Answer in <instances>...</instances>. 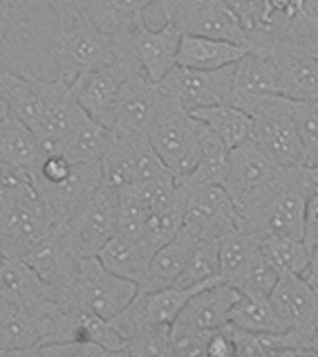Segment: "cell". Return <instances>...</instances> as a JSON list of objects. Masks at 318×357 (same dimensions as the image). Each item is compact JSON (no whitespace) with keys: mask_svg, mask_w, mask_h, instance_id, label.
I'll use <instances>...</instances> for the list:
<instances>
[{"mask_svg":"<svg viewBox=\"0 0 318 357\" xmlns=\"http://www.w3.org/2000/svg\"><path fill=\"white\" fill-rule=\"evenodd\" d=\"M161 165L175 182L189 178L200 162V121L177 104L164 115L146 135Z\"/></svg>","mask_w":318,"mask_h":357,"instance_id":"30bf717a","label":"cell"},{"mask_svg":"<svg viewBox=\"0 0 318 357\" xmlns=\"http://www.w3.org/2000/svg\"><path fill=\"white\" fill-rule=\"evenodd\" d=\"M121 357H126V355H121Z\"/></svg>","mask_w":318,"mask_h":357,"instance_id":"816d5d0a","label":"cell"},{"mask_svg":"<svg viewBox=\"0 0 318 357\" xmlns=\"http://www.w3.org/2000/svg\"><path fill=\"white\" fill-rule=\"evenodd\" d=\"M200 162L198 167L193 169L189 178L180 180L177 185L186 187V189H202V187H222L224 180H227L229 173V158H231V149L224 144V142L215 135L213 130L200 121Z\"/></svg>","mask_w":318,"mask_h":357,"instance_id":"d4e9b609","label":"cell"},{"mask_svg":"<svg viewBox=\"0 0 318 357\" xmlns=\"http://www.w3.org/2000/svg\"><path fill=\"white\" fill-rule=\"evenodd\" d=\"M207 357H238V346H235L231 326H224V328H218L209 335Z\"/></svg>","mask_w":318,"mask_h":357,"instance_id":"7bdbcfd3","label":"cell"},{"mask_svg":"<svg viewBox=\"0 0 318 357\" xmlns=\"http://www.w3.org/2000/svg\"><path fill=\"white\" fill-rule=\"evenodd\" d=\"M45 5L54 16L56 29H65L79 20H90L97 25L101 0H45Z\"/></svg>","mask_w":318,"mask_h":357,"instance_id":"f35d334b","label":"cell"},{"mask_svg":"<svg viewBox=\"0 0 318 357\" xmlns=\"http://www.w3.org/2000/svg\"><path fill=\"white\" fill-rule=\"evenodd\" d=\"M40 160L38 137L29 130L23 121L9 115V119L0 126V165L32 173Z\"/></svg>","mask_w":318,"mask_h":357,"instance_id":"4316f807","label":"cell"},{"mask_svg":"<svg viewBox=\"0 0 318 357\" xmlns=\"http://www.w3.org/2000/svg\"><path fill=\"white\" fill-rule=\"evenodd\" d=\"M305 243L307 245L318 243V189L316 187L305 207Z\"/></svg>","mask_w":318,"mask_h":357,"instance_id":"ee69618b","label":"cell"},{"mask_svg":"<svg viewBox=\"0 0 318 357\" xmlns=\"http://www.w3.org/2000/svg\"><path fill=\"white\" fill-rule=\"evenodd\" d=\"M251 142L280 169L305 167V153L289 106L283 97L260 101L251 113Z\"/></svg>","mask_w":318,"mask_h":357,"instance_id":"ba28073f","label":"cell"},{"mask_svg":"<svg viewBox=\"0 0 318 357\" xmlns=\"http://www.w3.org/2000/svg\"><path fill=\"white\" fill-rule=\"evenodd\" d=\"M312 193L314 182L307 167L285 169L262 205L251 216L242 218L240 229L251 234L258 243L267 236L305 238V207Z\"/></svg>","mask_w":318,"mask_h":357,"instance_id":"6da1fadb","label":"cell"},{"mask_svg":"<svg viewBox=\"0 0 318 357\" xmlns=\"http://www.w3.org/2000/svg\"><path fill=\"white\" fill-rule=\"evenodd\" d=\"M180 40L182 32L173 23L150 27L146 18L132 20L112 34L115 61L124 63L130 73L150 79L152 84H159L177 66Z\"/></svg>","mask_w":318,"mask_h":357,"instance_id":"7a4b0ae2","label":"cell"},{"mask_svg":"<svg viewBox=\"0 0 318 357\" xmlns=\"http://www.w3.org/2000/svg\"><path fill=\"white\" fill-rule=\"evenodd\" d=\"M72 342L74 344H92L108 353H124L126 342L115 331L108 319H101L97 314L86 310H74V326H72Z\"/></svg>","mask_w":318,"mask_h":357,"instance_id":"836d02e7","label":"cell"},{"mask_svg":"<svg viewBox=\"0 0 318 357\" xmlns=\"http://www.w3.org/2000/svg\"><path fill=\"white\" fill-rule=\"evenodd\" d=\"M278 73V97L289 101H318V54L285 50L273 56Z\"/></svg>","mask_w":318,"mask_h":357,"instance_id":"44dd1931","label":"cell"},{"mask_svg":"<svg viewBox=\"0 0 318 357\" xmlns=\"http://www.w3.org/2000/svg\"><path fill=\"white\" fill-rule=\"evenodd\" d=\"M247 52V45L231 43V40L182 34L177 50V66L193 70H220L227 66H235Z\"/></svg>","mask_w":318,"mask_h":357,"instance_id":"cb8c5ba5","label":"cell"},{"mask_svg":"<svg viewBox=\"0 0 318 357\" xmlns=\"http://www.w3.org/2000/svg\"><path fill=\"white\" fill-rule=\"evenodd\" d=\"M164 23H173L182 34L204 36V38H220L231 43L247 45V29L242 27L231 9L224 3L213 0H155Z\"/></svg>","mask_w":318,"mask_h":357,"instance_id":"52a82bcc","label":"cell"},{"mask_svg":"<svg viewBox=\"0 0 318 357\" xmlns=\"http://www.w3.org/2000/svg\"><path fill=\"white\" fill-rule=\"evenodd\" d=\"M110 132H112L110 144L104 160H101L104 180L110 187L121 191L132 185H143V182H152L170 176L146 135L115 132V130Z\"/></svg>","mask_w":318,"mask_h":357,"instance_id":"9c48e42d","label":"cell"},{"mask_svg":"<svg viewBox=\"0 0 318 357\" xmlns=\"http://www.w3.org/2000/svg\"><path fill=\"white\" fill-rule=\"evenodd\" d=\"M112 132L104 124H99L86 113L77 119L67 137L61 142V153L72 165H88V162H101L108 151Z\"/></svg>","mask_w":318,"mask_h":357,"instance_id":"484cf974","label":"cell"},{"mask_svg":"<svg viewBox=\"0 0 318 357\" xmlns=\"http://www.w3.org/2000/svg\"><path fill=\"white\" fill-rule=\"evenodd\" d=\"M195 241L198 238L182 227V231L170 243L161 245L159 250H155L146 277H143V281L139 285V292H155V290L177 285L184 268H186V261L191 257Z\"/></svg>","mask_w":318,"mask_h":357,"instance_id":"7402d4cb","label":"cell"},{"mask_svg":"<svg viewBox=\"0 0 318 357\" xmlns=\"http://www.w3.org/2000/svg\"><path fill=\"white\" fill-rule=\"evenodd\" d=\"M260 243L244 229H233L220 238V279L222 283L240 290L247 270L258 254Z\"/></svg>","mask_w":318,"mask_h":357,"instance_id":"83f0119b","label":"cell"},{"mask_svg":"<svg viewBox=\"0 0 318 357\" xmlns=\"http://www.w3.org/2000/svg\"><path fill=\"white\" fill-rule=\"evenodd\" d=\"M276 95H278V73L273 61L249 50L233 68V84L227 104L249 115L260 101Z\"/></svg>","mask_w":318,"mask_h":357,"instance_id":"ac0fdd59","label":"cell"},{"mask_svg":"<svg viewBox=\"0 0 318 357\" xmlns=\"http://www.w3.org/2000/svg\"><path fill=\"white\" fill-rule=\"evenodd\" d=\"M150 216L148 205L132 189H121L117 200V234L126 238H141L146 220Z\"/></svg>","mask_w":318,"mask_h":357,"instance_id":"8d00e7d4","label":"cell"},{"mask_svg":"<svg viewBox=\"0 0 318 357\" xmlns=\"http://www.w3.org/2000/svg\"><path fill=\"white\" fill-rule=\"evenodd\" d=\"M23 261L36 272V277L43 281L47 288H52L61 299L74 305L72 301V288H74V279L79 272V261L72 254L58 234H49L45 241H40L29 250Z\"/></svg>","mask_w":318,"mask_h":357,"instance_id":"e0dca14e","label":"cell"},{"mask_svg":"<svg viewBox=\"0 0 318 357\" xmlns=\"http://www.w3.org/2000/svg\"><path fill=\"white\" fill-rule=\"evenodd\" d=\"M240 222V211L235 209L224 187L186 189L184 229L191 231L195 238H222L224 234L238 229Z\"/></svg>","mask_w":318,"mask_h":357,"instance_id":"5bb4252c","label":"cell"},{"mask_svg":"<svg viewBox=\"0 0 318 357\" xmlns=\"http://www.w3.org/2000/svg\"><path fill=\"white\" fill-rule=\"evenodd\" d=\"M126 357H175L170 326H141L126 340Z\"/></svg>","mask_w":318,"mask_h":357,"instance_id":"d590c367","label":"cell"},{"mask_svg":"<svg viewBox=\"0 0 318 357\" xmlns=\"http://www.w3.org/2000/svg\"><path fill=\"white\" fill-rule=\"evenodd\" d=\"M101 182H104L101 162H88V165H74L70 176L56 185H34V189L52 216L54 229L58 231L92 198Z\"/></svg>","mask_w":318,"mask_h":357,"instance_id":"9a60e30c","label":"cell"},{"mask_svg":"<svg viewBox=\"0 0 318 357\" xmlns=\"http://www.w3.org/2000/svg\"><path fill=\"white\" fill-rule=\"evenodd\" d=\"M175 106L168 97L161 95L157 84L143 75H130L112 106L108 128L115 132H137L148 135L152 126Z\"/></svg>","mask_w":318,"mask_h":357,"instance_id":"7c38bea8","label":"cell"},{"mask_svg":"<svg viewBox=\"0 0 318 357\" xmlns=\"http://www.w3.org/2000/svg\"><path fill=\"white\" fill-rule=\"evenodd\" d=\"M222 281L220 279V238H198L191 250L177 288H195V285Z\"/></svg>","mask_w":318,"mask_h":357,"instance_id":"d6a6232c","label":"cell"},{"mask_svg":"<svg viewBox=\"0 0 318 357\" xmlns=\"http://www.w3.org/2000/svg\"><path fill=\"white\" fill-rule=\"evenodd\" d=\"M260 254L280 274H299V277H303L312 257V245H307L305 238L267 236L260 241Z\"/></svg>","mask_w":318,"mask_h":357,"instance_id":"1f68e13d","label":"cell"},{"mask_svg":"<svg viewBox=\"0 0 318 357\" xmlns=\"http://www.w3.org/2000/svg\"><path fill=\"white\" fill-rule=\"evenodd\" d=\"M191 115L198 121H202L209 130H213L231 151L251 139V117L235 106L218 104V106L193 110Z\"/></svg>","mask_w":318,"mask_h":357,"instance_id":"f1b7e54d","label":"cell"},{"mask_svg":"<svg viewBox=\"0 0 318 357\" xmlns=\"http://www.w3.org/2000/svg\"><path fill=\"white\" fill-rule=\"evenodd\" d=\"M152 254H155V250L143 238H126L115 234V236L104 245V250L97 254V259L108 272L135 283L139 288L148 272Z\"/></svg>","mask_w":318,"mask_h":357,"instance_id":"603a6c76","label":"cell"},{"mask_svg":"<svg viewBox=\"0 0 318 357\" xmlns=\"http://www.w3.org/2000/svg\"><path fill=\"white\" fill-rule=\"evenodd\" d=\"M0 301L25 310L47 312L54 308H74L36 277L23 259L7 257L0 252Z\"/></svg>","mask_w":318,"mask_h":357,"instance_id":"2e32d148","label":"cell"},{"mask_svg":"<svg viewBox=\"0 0 318 357\" xmlns=\"http://www.w3.org/2000/svg\"><path fill=\"white\" fill-rule=\"evenodd\" d=\"M130 75H135V73H130L124 63L115 61V63H110L106 68L79 77L70 88H72V95H74L81 110H84L88 117H92L95 121H99V124H104L108 128L115 99L119 95L121 86H124V81Z\"/></svg>","mask_w":318,"mask_h":357,"instance_id":"d6986e66","label":"cell"},{"mask_svg":"<svg viewBox=\"0 0 318 357\" xmlns=\"http://www.w3.org/2000/svg\"><path fill=\"white\" fill-rule=\"evenodd\" d=\"M312 290L316 292V297H318V283H314V285H312Z\"/></svg>","mask_w":318,"mask_h":357,"instance_id":"f907efd6","label":"cell"},{"mask_svg":"<svg viewBox=\"0 0 318 357\" xmlns=\"http://www.w3.org/2000/svg\"><path fill=\"white\" fill-rule=\"evenodd\" d=\"M54 59L56 77L72 86L79 77L115 63V45L101 27L79 20L54 32Z\"/></svg>","mask_w":318,"mask_h":357,"instance_id":"3957f363","label":"cell"},{"mask_svg":"<svg viewBox=\"0 0 318 357\" xmlns=\"http://www.w3.org/2000/svg\"><path fill=\"white\" fill-rule=\"evenodd\" d=\"M0 357H32V349L27 351H3Z\"/></svg>","mask_w":318,"mask_h":357,"instance_id":"7dc6e473","label":"cell"},{"mask_svg":"<svg viewBox=\"0 0 318 357\" xmlns=\"http://www.w3.org/2000/svg\"><path fill=\"white\" fill-rule=\"evenodd\" d=\"M294 357H318V353L310 351V349H303V351H294Z\"/></svg>","mask_w":318,"mask_h":357,"instance_id":"c3c4849f","label":"cell"},{"mask_svg":"<svg viewBox=\"0 0 318 357\" xmlns=\"http://www.w3.org/2000/svg\"><path fill=\"white\" fill-rule=\"evenodd\" d=\"M303 279L310 285L318 283V243L312 245V257H310V263H307V270L303 272Z\"/></svg>","mask_w":318,"mask_h":357,"instance_id":"f6af8a7d","label":"cell"},{"mask_svg":"<svg viewBox=\"0 0 318 357\" xmlns=\"http://www.w3.org/2000/svg\"><path fill=\"white\" fill-rule=\"evenodd\" d=\"M152 5H155V0H101L97 27L112 36L119 27L143 18L146 9H150Z\"/></svg>","mask_w":318,"mask_h":357,"instance_id":"74e56055","label":"cell"},{"mask_svg":"<svg viewBox=\"0 0 318 357\" xmlns=\"http://www.w3.org/2000/svg\"><path fill=\"white\" fill-rule=\"evenodd\" d=\"M307 171H310V178L314 182V187L318 189V165L316 167H307Z\"/></svg>","mask_w":318,"mask_h":357,"instance_id":"681fc988","label":"cell"},{"mask_svg":"<svg viewBox=\"0 0 318 357\" xmlns=\"http://www.w3.org/2000/svg\"><path fill=\"white\" fill-rule=\"evenodd\" d=\"M211 333L189 331L180 326H170L173 355L175 357H207V342Z\"/></svg>","mask_w":318,"mask_h":357,"instance_id":"60d3db41","label":"cell"},{"mask_svg":"<svg viewBox=\"0 0 318 357\" xmlns=\"http://www.w3.org/2000/svg\"><path fill=\"white\" fill-rule=\"evenodd\" d=\"M278 279H280V272L262 257L260 248H258V254H255L249 265L240 292L251 294V297H269L276 288V283H278Z\"/></svg>","mask_w":318,"mask_h":357,"instance_id":"ab89813d","label":"cell"},{"mask_svg":"<svg viewBox=\"0 0 318 357\" xmlns=\"http://www.w3.org/2000/svg\"><path fill=\"white\" fill-rule=\"evenodd\" d=\"M139 288L135 283L108 272L97 257L81 259L79 272L72 288L74 308L97 314L101 319H115L121 310H126L130 301L137 297Z\"/></svg>","mask_w":318,"mask_h":357,"instance_id":"8fae6325","label":"cell"},{"mask_svg":"<svg viewBox=\"0 0 318 357\" xmlns=\"http://www.w3.org/2000/svg\"><path fill=\"white\" fill-rule=\"evenodd\" d=\"M289 115L294 119L296 132L301 137L305 167L318 165V101H289Z\"/></svg>","mask_w":318,"mask_h":357,"instance_id":"e575fe53","label":"cell"},{"mask_svg":"<svg viewBox=\"0 0 318 357\" xmlns=\"http://www.w3.org/2000/svg\"><path fill=\"white\" fill-rule=\"evenodd\" d=\"M233 68L235 66L220 70H193L175 66L159 81L157 88L164 97H168L173 104H177L186 113L227 104L233 84Z\"/></svg>","mask_w":318,"mask_h":357,"instance_id":"4fadbf2b","label":"cell"},{"mask_svg":"<svg viewBox=\"0 0 318 357\" xmlns=\"http://www.w3.org/2000/svg\"><path fill=\"white\" fill-rule=\"evenodd\" d=\"M43 5L45 0H0V52L34 36L32 18Z\"/></svg>","mask_w":318,"mask_h":357,"instance_id":"4dcf8cb0","label":"cell"},{"mask_svg":"<svg viewBox=\"0 0 318 357\" xmlns=\"http://www.w3.org/2000/svg\"><path fill=\"white\" fill-rule=\"evenodd\" d=\"M119 191L104 180L92 198L58 229V238L77 259H92L117 234Z\"/></svg>","mask_w":318,"mask_h":357,"instance_id":"5b68a950","label":"cell"},{"mask_svg":"<svg viewBox=\"0 0 318 357\" xmlns=\"http://www.w3.org/2000/svg\"><path fill=\"white\" fill-rule=\"evenodd\" d=\"M240 299V290L231 288L227 283H215L200 290L195 297L184 305L180 317L173 326L200 333H213L229 326V317L233 305Z\"/></svg>","mask_w":318,"mask_h":357,"instance_id":"ffe728a7","label":"cell"},{"mask_svg":"<svg viewBox=\"0 0 318 357\" xmlns=\"http://www.w3.org/2000/svg\"><path fill=\"white\" fill-rule=\"evenodd\" d=\"M54 222L32 182L20 185L0 213V252L23 259L25 254L54 234Z\"/></svg>","mask_w":318,"mask_h":357,"instance_id":"8992f818","label":"cell"},{"mask_svg":"<svg viewBox=\"0 0 318 357\" xmlns=\"http://www.w3.org/2000/svg\"><path fill=\"white\" fill-rule=\"evenodd\" d=\"M9 115H12V113H9L7 101H5V97H3V95H0V126H3L5 121L9 119Z\"/></svg>","mask_w":318,"mask_h":357,"instance_id":"bcb514c9","label":"cell"},{"mask_svg":"<svg viewBox=\"0 0 318 357\" xmlns=\"http://www.w3.org/2000/svg\"><path fill=\"white\" fill-rule=\"evenodd\" d=\"M124 353H108L92 344H47L32 349V357H121Z\"/></svg>","mask_w":318,"mask_h":357,"instance_id":"b9f144b4","label":"cell"},{"mask_svg":"<svg viewBox=\"0 0 318 357\" xmlns=\"http://www.w3.org/2000/svg\"><path fill=\"white\" fill-rule=\"evenodd\" d=\"M283 173L285 169L271 162L249 139L231 151L229 173L222 187L233 200L235 209L240 211V218H247L262 205V200L269 196Z\"/></svg>","mask_w":318,"mask_h":357,"instance_id":"277c9868","label":"cell"},{"mask_svg":"<svg viewBox=\"0 0 318 357\" xmlns=\"http://www.w3.org/2000/svg\"><path fill=\"white\" fill-rule=\"evenodd\" d=\"M229 326L235 331L253 333V335H283V321L276 314L269 297H251V294H242L238 303L233 305Z\"/></svg>","mask_w":318,"mask_h":357,"instance_id":"f546056e","label":"cell"}]
</instances>
